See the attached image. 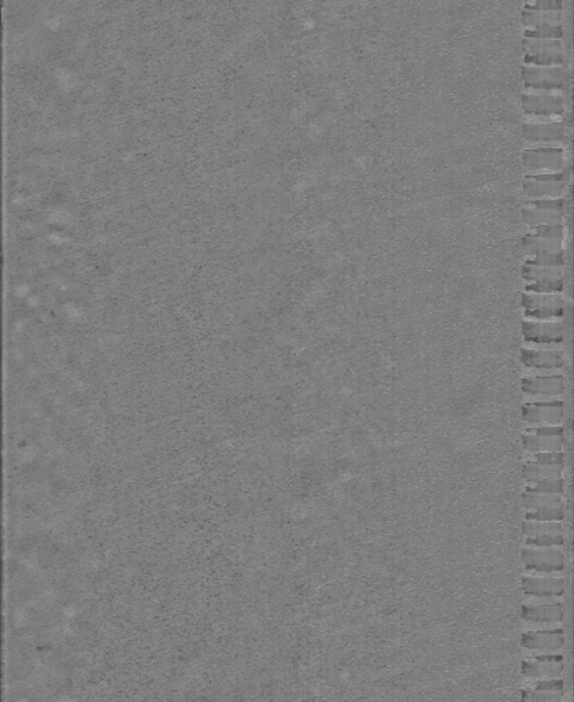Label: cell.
Returning a JSON list of instances; mask_svg holds the SVG:
<instances>
[{"mask_svg":"<svg viewBox=\"0 0 574 702\" xmlns=\"http://www.w3.org/2000/svg\"><path fill=\"white\" fill-rule=\"evenodd\" d=\"M521 305L525 316L538 322L563 319L568 310L572 309L570 303L559 293H523Z\"/></svg>","mask_w":574,"mask_h":702,"instance_id":"cell-1","label":"cell"},{"mask_svg":"<svg viewBox=\"0 0 574 702\" xmlns=\"http://www.w3.org/2000/svg\"><path fill=\"white\" fill-rule=\"evenodd\" d=\"M525 63L529 66H562L566 63V53L561 40L523 39Z\"/></svg>","mask_w":574,"mask_h":702,"instance_id":"cell-2","label":"cell"},{"mask_svg":"<svg viewBox=\"0 0 574 702\" xmlns=\"http://www.w3.org/2000/svg\"><path fill=\"white\" fill-rule=\"evenodd\" d=\"M525 87L535 91H561L569 84V70L565 66H529L522 69Z\"/></svg>","mask_w":574,"mask_h":702,"instance_id":"cell-3","label":"cell"},{"mask_svg":"<svg viewBox=\"0 0 574 702\" xmlns=\"http://www.w3.org/2000/svg\"><path fill=\"white\" fill-rule=\"evenodd\" d=\"M522 336L528 343L559 345L566 336V325L561 322H522Z\"/></svg>","mask_w":574,"mask_h":702,"instance_id":"cell-4","label":"cell"},{"mask_svg":"<svg viewBox=\"0 0 574 702\" xmlns=\"http://www.w3.org/2000/svg\"><path fill=\"white\" fill-rule=\"evenodd\" d=\"M522 561L528 571L539 574L562 572L566 567L565 555L558 549L526 548L522 550Z\"/></svg>","mask_w":574,"mask_h":702,"instance_id":"cell-5","label":"cell"},{"mask_svg":"<svg viewBox=\"0 0 574 702\" xmlns=\"http://www.w3.org/2000/svg\"><path fill=\"white\" fill-rule=\"evenodd\" d=\"M522 162L529 171L562 172L565 169V152L559 147L530 148L523 151Z\"/></svg>","mask_w":574,"mask_h":702,"instance_id":"cell-6","label":"cell"},{"mask_svg":"<svg viewBox=\"0 0 574 702\" xmlns=\"http://www.w3.org/2000/svg\"><path fill=\"white\" fill-rule=\"evenodd\" d=\"M565 417L563 401L529 402L522 406V418L528 424L561 425Z\"/></svg>","mask_w":574,"mask_h":702,"instance_id":"cell-7","label":"cell"},{"mask_svg":"<svg viewBox=\"0 0 574 702\" xmlns=\"http://www.w3.org/2000/svg\"><path fill=\"white\" fill-rule=\"evenodd\" d=\"M522 105L525 113L533 117H558L565 113V100L558 95L525 93Z\"/></svg>","mask_w":574,"mask_h":702,"instance_id":"cell-8","label":"cell"},{"mask_svg":"<svg viewBox=\"0 0 574 702\" xmlns=\"http://www.w3.org/2000/svg\"><path fill=\"white\" fill-rule=\"evenodd\" d=\"M568 128L563 122H526L523 138L533 143H566Z\"/></svg>","mask_w":574,"mask_h":702,"instance_id":"cell-9","label":"cell"},{"mask_svg":"<svg viewBox=\"0 0 574 702\" xmlns=\"http://www.w3.org/2000/svg\"><path fill=\"white\" fill-rule=\"evenodd\" d=\"M533 660L522 661L521 673L526 677H555L563 673V657L561 654H540Z\"/></svg>","mask_w":574,"mask_h":702,"instance_id":"cell-10","label":"cell"},{"mask_svg":"<svg viewBox=\"0 0 574 702\" xmlns=\"http://www.w3.org/2000/svg\"><path fill=\"white\" fill-rule=\"evenodd\" d=\"M521 644L529 650L556 651L565 644V631L562 628L546 631H528L521 637Z\"/></svg>","mask_w":574,"mask_h":702,"instance_id":"cell-11","label":"cell"},{"mask_svg":"<svg viewBox=\"0 0 574 702\" xmlns=\"http://www.w3.org/2000/svg\"><path fill=\"white\" fill-rule=\"evenodd\" d=\"M565 378L562 375H545V376H529L521 381L522 392L530 397L539 395H561L565 391Z\"/></svg>","mask_w":574,"mask_h":702,"instance_id":"cell-12","label":"cell"},{"mask_svg":"<svg viewBox=\"0 0 574 702\" xmlns=\"http://www.w3.org/2000/svg\"><path fill=\"white\" fill-rule=\"evenodd\" d=\"M566 588V581L562 578H536L523 576L522 590L529 597L538 598H552L563 595Z\"/></svg>","mask_w":574,"mask_h":702,"instance_id":"cell-13","label":"cell"},{"mask_svg":"<svg viewBox=\"0 0 574 702\" xmlns=\"http://www.w3.org/2000/svg\"><path fill=\"white\" fill-rule=\"evenodd\" d=\"M521 361L532 369H562L566 365L565 354L561 350H535L522 349Z\"/></svg>","mask_w":574,"mask_h":702,"instance_id":"cell-14","label":"cell"},{"mask_svg":"<svg viewBox=\"0 0 574 702\" xmlns=\"http://www.w3.org/2000/svg\"><path fill=\"white\" fill-rule=\"evenodd\" d=\"M569 181L536 180L529 176L523 180V192L530 199H558L563 195Z\"/></svg>","mask_w":574,"mask_h":702,"instance_id":"cell-15","label":"cell"},{"mask_svg":"<svg viewBox=\"0 0 574 702\" xmlns=\"http://www.w3.org/2000/svg\"><path fill=\"white\" fill-rule=\"evenodd\" d=\"M522 618L532 623H559L565 618V608L561 602L545 605H523Z\"/></svg>","mask_w":574,"mask_h":702,"instance_id":"cell-16","label":"cell"},{"mask_svg":"<svg viewBox=\"0 0 574 702\" xmlns=\"http://www.w3.org/2000/svg\"><path fill=\"white\" fill-rule=\"evenodd\" d=\"M522 443L525 450L532 454L547 453V451H562L565 446V437H538V435L523 434Z\"/></svg>","mask_w":574,"mask_h":702,"instance_id":"cell-17","label":"cell"},{"mask_svg":"<svg viewBox=\"0 0 574 702\" xmlns=\"http://www.w3.org/2000/svg\"><path fill=\"white\" fill-rule=\"evenodd\" d=\"M525 250L533 257L546 256V254H556L563 251V240L562 239H543L535 237L532 234H526L523 237Z\"/></svg>","mask_w":574,"mask_h":702,"instance_id":"cell-18","label":"cell"},{"mask_svg":"<svg viewBox=\"0 0 574 702\" xmlns=\"http://www.w3.org/2000/svg\"><path fill=\"white\" fill-rule=\"evenodd\" d=\"M562 11H533L523 10L522 11V22L525 27L539 28V27H561L562 25Z\"/></svg>","mask_w":574,"mask_h":702,"instance_id":"cell-19","label":"cell"},{"mask_svg":"<svg viewBox=\"0 0 574 702\" xmlns=\"http://www.w3.org/2000/svg\"><path fill=\"white\" fill-rule=\"evenodd\" d=\"M522 277L529 283L539 282H558L565 280L563 267H545V266H533L523 265Z\"/></svg>","mask_w":574,"mask_h":702,"instance_id":"cell-20","label":"cell"},{"mask_svg":"<svg viewBox=\"0 0 574 702\" xmlns=\"http://www.w3.org/2000/svg\"><path fill=\"white\" fill-rule=\"evenodd\" d=\"M563 468L561 467H546L533 463H528L522 468V477L529 483H539L543 480L562 479Z\"/></svg>","mask_w":574,"mask_h":702,"instance_id":"cell-21","label":"cell"},{"mask_svg":"<svg viewBox=\"0 0 574 702\" xmlns=\"http://www.w3.org/2000/svg\"><path fill=\"white\" fill-rule=\"evenodd\" d=\"M562 218H563L562 211H548V210H539V208H532V207L523 208V221L532 228H536L540 225L561 224Z\"/></svg>","mask_w":574,"mask_h":702,"instance_id":"cell-22","label":"cell"},{"mask_svg":"<svg viewBox=\"0 0 574 702\" xmlns=\"http://www.w3.org/2000/svg\"><path fill=\"white\" fill-rule=\"evenodd\" d=\"M522 532L526 538H545L563 535V526L561 522H528L522 523Z\"/></svg>","mask_w":574,"mask_h":702,"instance_id":"cell-23","label":"cell"},{"mask_svg":"<svg viewBox=\"0 0 574 702\" xmlns=\"http://www.w3.org/2000/svg\"><path fill=\"white\" fill-rule=\"evenodd\" d=\"M522 505L528 510H539L546 508H555L563 505L561 496H546V494H535L525 491L522 494Z\"/></svg>","mask_w":574,"mask_h":702,"instance_id":"cell-24","label":"cell"},{"mask_svg":"<svg viewBox=\"0 0 574 702\" xmlns=\"http://www.w3.org/2000/svg\"><path fill=\"white\" fill-rule=\"evenodd\" d=\"M563 519H565V505L539 509V510H529L525 515V520L528 522L549 523V522H562Z\"/></svg>","mask_w":574,"mask_h":702,"instance_id":"cell-25","label":"cell"},{"mask_svg":"<svg viewBox=\"0 0 574 702\" xmlns=\"http://www.w3.org/2000/svg\"><path fill=\"white\" fill-rule=\"evenodd\" d=\"M526 491L535 493V494H546V496H561L565 491V482H563V479L543 480V482L535 483V486L528 487Z\"/></svg>","mask_w":574,"mask_h":702,"instance_id":"cell-26","label":"cell"},{"mask_svg":"<svg viewBox=\"0 0 574 702\" xmlns=\"http://www.w3.org/2000/svg\"><path fill=\"white\" fill-rule=\"evenodd\" d=\"M563 27H539L525 30V39H539V40H559L563 37Z\"/></svg>","mask_w":574,"mask_h":702,"instance_id":"cell-27","label":"cell"},{"mask_svg":"<svg viewBox=\"0 0 574 702\" xmlns=\"http://www.w3.org/2000/svg\"><path fill=\"white\" fill-rule=\"evenodd\" d=\"M565 289V280L558 282H539L525 286V291L530 293H559Z\"/></svg>","mask_w":574,"mask_h":702,"instance_id":"cell-28","label":"cell"},{"mask_svg":"<svg viewBox=\"0 0 574 702\" xmlns=\"http://www.w3.org/2000/svg\"><path fill=\"white\" fill-rule=\"evenodd\" d=\"M533 464L546 465V467H561L565 465V454L562 451H547L533 454Z\"/></svg>","mask_w":574,"mask_h":702,"instance_id":"cell-29","label":"cell"},{"mask_svg":"<svg viewBox=\"0 0 574 702\" xmlns=\"http://www.w3.org/2000/svg\"><path fill=\"white\" fill-rule=\"evenodd\" d=\"M563 693H548V691H536V690H522L521 701L522 702H561Z\"/></svg>","mask_w":574,"mask_h":702,"instance_id":"cell-30","label":"cell"},{"mask_svg":"<svg viewBox=\"0 0 574 702\" xmlns=\"http://www.w3.org/2000/svg\"><path fill=\"white\" fill-rule=\"evenodd\" d=\"M525 265H533V266H545V267H563L565 265V253H556V254H546V256H538L533 258H529Z\"/></svg>","mask_w":574,"mask_h":702,"instance_id":"cell-31","label":"cell"},{"mask_svg":"<svg viewBox=\"0 0 574 702\" xmlns=\"http://www.w3.org/2000/svg\"><path fill=\"white\" fill-rule=\"evenodd\" d=\"M532 236L535 237H543V239H562L565 234V228L562 224H552V225H540L533 228Z\"/></svg>","mask_w":574,"mask_h":702,"instance_id":"cell-32","label":"cell"},{"mask_svg":"<svg viewBox=\"0 0 574 702\" xmlns=\"http://www.w3.org/2000/svg\"><path fill=\"white\" fill-rule=\"evenodd\" d=\"M528 207L532 208H539V210H548V211H562L565 210V199L558 198V199H535L529 201Z\"/></svg>","mask_w":574,"mask_h":702,"instance_id":"cell-33","label":"cell"},{"mask_svg":"<svg viewBox=\"0 0 574 702\" xmlns=\"http://www.w3.org/2000/svg\"><path fill=\"white\" fill-rule=\"evenodd\" d=\"M563 4L558 0H539L535 3H526L523 10L533 11H562Z\"/></svg>","mask_w":574,"mask_h":702,"instance_id":"cell-34","label":"cell"},{"mask_svg":"<svg viewBox=\"0 0 574 702\" xmlns=\"http://www.w3.org/2000/svg\"><path fill=\"white\" fill-rule=\"evenodd\" d=\"M526 434L538 437H565V428L562 425H542L529 428Z\"/></svg>","mask_w":574,"mask_h":702,"instance_id":"cell-35","label":"cell"},{"mask_svg":"<svg viewBox=\"0 0 574 702\" xmlns=\"http://www.w3.org/2000/svg\"><path fill=\"white\" fill-rule=\"evenodd\" d=\"M565 682L562 679H548L542 680L535 684L536 691H548V693H563Z\"/></svg>","mask_w":574,"mask_h":702,"instance_id":"cell-36","label":"cell"}]
</instances>
